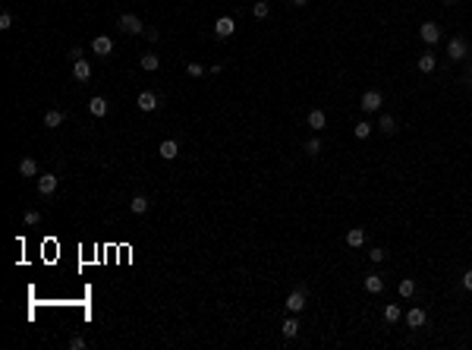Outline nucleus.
<instances>
[{
	"label": "nucleus",
	"instance_id": "obj_18",
	"mask_svg": "<svg viewBox=\"0 0 472 350\" xmlns=\"http://www.w3.org/2000/svg\"><path fill=\"white\" fill-rule=\"evenodd\" d=\"M362 243H365V230L362 227L346 230V246H362Z\"/></svg>",
	"mask_w": 472,
	"mask_h": 350
},
{
	"label": "nucleus",
	"instance_id": "obj_6",
	"mask_svg": "<svg viewBox=\"0 0 472 350\" xmlns=\"http://www.w3.org/2000/svg\"><path fill=\"white\" fill-rule=\"evenodd\" d=\"M91 50H94L98 57H107V54H114V41H110L107 35H98V38L91 41Z\"/></svg>",
	"mask_w": 472,
	"mask_h": 350
},
{
	"label": "nucleus",
	"instance_id": "obj_1",
	"mask_svg": "<svg viewBox=\"0 0 472 350\" xmlns=\"http://www.w3.org/2000/svg\"><path fill=\"white\" fill-rule=\"evenodd\" d=\"M120 29H123L126 35H142V32H145V22H142L135 13H123V16H120Z\"/></svg>",
	"mask_w": 472,
	"mask_h": 350
},
{
	"label": "nucleus",
	"instance_id": "obj_9",
	"mask_svg": "<svg viewBox=\"0 0 472 350\" xmlns=\"http://www.w3.org/2000/svg\"><path fill=\"white\" fill-rule=\"evenodd\" d=\"M73 79H76V82H88V79H91L88 60H76V63H73Z\"/></svg>",
	"mask_w": 472,
	"mask_h": 350
},
{
	"label": "nucleus",
	"instance_id": "obj_24",
	"mask_svg": "<svg viewBox=\"0 0 472 350\" xmlns=\"http://www.w3.org/2000/svg\"><path fill=\"white\" fill-rule=\"evenodd\" d=\"M419 70H422V73H431V70H434V57H431V54H422V57H419Z\"/></svg>",
	"mask_w": 472,
	"mask_h": 350
},
{
	"label": "nucleus",
	"instance_id": "obj_21",
	"mask_svg": "<svg viewBox=\"0 0 472 350\" xmlns=\"http://www.w3.org/2000/svg\"><path fill=\"white\" fill-rule=\"evenodd\" d=\"M139 63H142V70H148V73H151V70H158V66H161L158 54H142V60H139Z\"/></svg>",
	"mask_w": 472,
	"mask_h": 350
},
{
	"label": "nucleus",
	"instance_id": "obj_4",
	"mask_svg": "<svg viewBox=\"0 0 472 350\" xmlns=\"http://www.w3.org/2000/svg\"><path fill=\"white\" fill-rule=\"evenodd\" d=\"M359 104H362V110H368V114H372V110H381L384 98H381V92H365Z\"/></svg>",
	"mask_w": 472,
	"mask_h": 350
},
{
	"label": "nucleus",
	"instance_id": "obj_22",
	"mask_svg": "<svg viewBox=\"0 0 472 350\" xmlns=\"http://www.w3.org/2000/svg\"><path fill=\"white\" fill-rule=\"evenodd\" d=\"M378 126H381V133H387V136H393V133H397V120H393L390 114H384V117H381V123H378Z\"/></svg>",
	"mask_w": 472,
	"mask_h": 350
},
{
	"label": "nucleus",
	"instance_id": "obj_17",
	"mask_svg": "<svg viewBox=\"0 0 472 350\" xmlns=\"http://www.w3.org/2000/svg\"><path fill=\"white\" fill-rule=\"evenodd\" d=\"M362 284H365L368 294H381V290H384V278H381V275H368Z\"/></svg>",
	"mask_w": 472,
	"mask_h": 350
},
{
	"label": "nucleus",
	"instance_id": "obj_13",
	"mask_svg": "<svg viewBox=\"0 0 472 350\" xmlns=\"http://www.w3.org/2000/svg\"><path fill=\"white\" fill-rule=\"evenodd\" d=\"M88 114H91V117H104V114H107V101L98 98V95L88 98Z\"/></svg>",
	"mask_w": 472,
	"mask_h": 350
},
{
	"label": "nucleus",
	"instance_id": "obj_14",
	"mask_svg": "<svg viewBox=\"0 0 472 350\" xmlns=\"http://www.w3.org/2000/svg\"><path fill=\"white\" fill-rule=\"evenodd\" d=\"M148 208H151V202L145 199V196H132V199H129V211H132V215H145Z\"/></svg>",
	"mask_w": 472,
	"mask_h": 350
},
{
	"label": "nucleus",
	"instance_id": "obj_7",
	"mask_svg": "<svg viewBox=\"0 0 472 350\" xmlns=\"http://www.w3.org/2000/svg\"><path fill=\"white\" fill-rule=\"evenodd\" d=\"M425 319H428V315H425L422 306H413V309L406 312V325H409V328H422V325H425Z\"/></svg>",
	"mask_w": 472,
	"mask_h": 350
},
{
	"label": "nucleus",
	"instance_id": "obj_35",
	"mask_svg": "<svg viewBox=\"0 0 472 350\" xmlns=\"http://www.w3.org/2000/svg\"><path fill=\"white\" fill-rule=\"evenodd\" d=\"M70 60H73V63L82 60V48H73V50H70Z\"/></svg>",
	"mask_w": 472,
	"mask_h": 350
},
{
	"label": "nucleus",
	"instance_id": "obj_20",
	"mask_svg": "<svg viewBox=\"0 0 472 350\" xmlns=\"http://www.w3.org/2000/svg\"><path fill=\"white\" fill-rule=\"evenodd\" d=\"M280 331H283V338H296L299 335V319H287Z\"/></svg>",
	"mask_w": 472,
	"mask_h": 350
},
{
	"label": "nucleus",
	"instance_id": "obj_15",
	"mask_svg": "<svg viewBox=\"0 0 472 350\" xmlns=\"http://www.w3.org/2000/svg\"><path fill=\"white\" fill-rule=\"evenodd\" d=\"M308 126H312L315 133H321L324 126H328V117H324V110H312V114H308Z\"/></svg>",
	"mask_w": 472,
	"mask_h": 350
},
{
	"label": "nucleus",
	"instance_id": "obj_36",
	"mask_svg": "<svg viewBox=\"0 0 472 350\" xmlns=\"http://www.w3.org/2000/svg\"><path fill=\"white\" fill-rule=\"evenodd\" d=\"M463 82H466V85H472V66L466 70V79H463Z\"/></svg>",
	"mask_w": 472,
	"mask_h": 350
},
{
	"label": "nucleus",
	"instance_id": "obj_19",
	"mask_svg": "<svg viewBox=\"0 0 472 350\" xmlns=\"http://www.w3.org/2000/svg\"><path fill=\"white\" fill-rule=\"evenodd\" d=\"M63 123V110H47L44 114V126L47 130H54V126H60Z\"/></svg>",
	"mask_w": 472,
	"mask_h": 350
},
{
	"label": "nucleus",
	"instance_id": "obj_8",
	"mask_svg": "<svg viewBox=\"0 0 472 350\" xmlns=\"http://www.w3.org/2000/svg\"><path fill=\"white\" fill-rule=\"evenodd\" d=\"M422 41L425 45H437L441 41V29L434 22H422Z\"/></svg>",
	"mask_w": 472,
	"mask_h": 350
},
{
	"label": "nucleus",
	"instance_id": "obj_3",
	"mask_svg": "<svg viewBox=\"0 0 472 350\" xmlns=\"http://www.w3.org/2000/svg\"><path fill=\"white\" fill-rule=\"evenodd\" d=\"M233 32H236V22L230 19V16H220V19L214 22V35H217V38H230Z\"/></svg>",
	"mask_w": 472,
	"mask_h": 350
},
{
	"label": "nucleus",
	"instance_id": "obj_25",
	"mask_svg": "<svg viewBox=\"0 0 472 350\" xmlns=\"http://www.w3.org/2000/svg\"><path fill=\"white\" fill-rule=\"evenodd\" d=\"M384 319H387V322H397V319H400V306H397V303H387V306H384Z\"/></svg>",
	"mask_w": 472,
	"mask_h": 350
},
{
	"label": "nucleus",
	"instance_id": "obj_16",
	"mask_svg": "<svg viewBox=\"0 0 472 350\" xmlns=\"http://www.w3.org/2000/svg\"><path fill=\"white\" fill-rule=\"evenodd\" d=\"M19 174L22 177H38V161L35 158H22L19 161Z\"/></svg>",
	"mask_w": 472,
	"mask_h": 350
},
{
	"label": "nucleus",
	"instance_id": "obj_23",
	"mask_svg": "<svg viewBox=\"0 0 472 350\" xmlns=\"http://www.w3.org/2000/svg\"><path fill=\"white\" fill-rule=\"evenodd\" d=\"M397 290H400V297H413V294H416V281H413V278H403Z\"/></svg>",
	"mask_w": 472,
	"mask_h": 350
},
{
	"label": "nucleus",
	"instance_id": "obj_27",
	"mask_svg": "<svg viewBox=\"0 0 472 350\" xmlns=\"http://www.w3.org/2000/svg\"><path fill=\"white\" fill-rule=\"evenodd\" d=\"M368 133H372V123H356V139H368Z\"/></svg>",
	"mask_w": 472,
	"mask_h": 350
},
{
	"label": "nucleus",
	"instance_id": "obj_33",
	"mask_svg": "<svg viewBox=\"0 0 472 350\" xmlns=\"http://www.w3.org/2000/svg\"><path fill=\"white\" fill-rule=\"evenodd\" d=\"M70 347H73V350H82L85 341H82V338H70Z\"/></svg>",
	"mask_w": 472,
	"mask_h": 350
},
{
	"label": "nucleus",
	"instance_id": "obj_37",
	"mask_svg": "<svg viewBox=\"0 0 472 350\" xmlns=\"http://www.w3.org/2000/svg\"><path fill=\"white\" fill-rule=\"evenodd\" d=\"M293 3H296V6H305V3H308V0H293Z\"/></svg>",
	"mask_w": 472,
	"mask_h": 350
},
{
	"label": "nucleus",
	"instance_id": "obj_29",
	"mask_svg": "<svg viewBox=\"0 0 472 350\" xmlns=\"http://www.w3.org/2000/svg\"><path fill=\"white\" fill-rule=\"evenodd\" d=\"M305 151H308V155H318V151H321V142H318V139H308V142H305Z\"/></svg>",
	"mask_w": 472,
	"mask_h": 350
},
{
	"label": "nucleus",
	"instance_id": "obj_34",
	"mask_svg": "<svg viewBox=\"0 0 472 350\" xmlns=\"http://www.w3.org/2000/svg\"><path fill=\"white\" fill-rule=\"evenodd\" d=\"M463 287H466V290H472V268L466 271V275H463Z\"/></svg>",
	"mask_w": 472,
	"mask_h": 350
},
{
	"label": "nucleus",
	"instance_id": "obj_30",
	"mask_svg": "<svg viewBox=\"0 0 472 350\" xmlns=\"http://www.w3.org/2000/svg\"><path fill=\"white\" fill-rule=\"evenodd\" d=\"M38 221H41V215H38V211H25V224H29V227H35Z\"/></svg>",
	"mask_w": 472,
	"mask_h": 350
},
{
	"label": "nucleus",
	"instance_id": "obj_28",
	"mask_svg": "<svg viewBox=\"0 0 472 350\" xmlns=\"http://www.w3.org/2000/svg\"><path fill=\"white\" fill-rule=\"evenodd\" d=\"M6 29H13V16L10 13H0V32H6Z\"/></svg>",
	"mask_w": 472,
	"mask_h": 350
},
{
	"label": "nucleus",
	"instance_id": "obj_31",
	"mask_svg": "<svg viewBox=\"0 0 472 350\" xmlns=\"http://www.w3.org/2000/svg\"><path fill=\"white\" fill-rule=\"evenodd\" d=\"M186 73H189V76H202L205 70H202V66H199V63H189V66H186Z\"/></svg>",
	"mask_w": 472,
	"mask_h": 350
},
{
	"label": "nucleus",
	"instance_id": "obj_5",
	"mask_svg": "<svg viewBox=\"0 0 472 350\" xmlns=\"http://www.w3.org/2000/svg\"><path fill=\"white\" fill-rule=\"evenodd\" d=\"M466 50H469L466 38H450V45H447V54H450V60H463V57H466Z\"/></svg>",
	"mask_w": 472,
	"mask_h": 350
},
{
	"label": "nucleus",
	"instance_id": "obj_11",
	"mask_svg": "<svg viewBox=\"0 0 472 350\" xmlns=\"http://www.w3.org/2000/svg\"><path fill=\"white\" fill-rule=\"evenodd\" d=\"M158 155L164 158V161H173V158L179 155V145H176L173 139H164V142H161V149H158Z\"/></svg>",
	"mask_w": 472,
	"mask_h": 350
},
{
	"label": "nucleus",
	"instance_id": "obj_10",
	"mask_svg": "<svg viewBox=\"0 0 472 350\" xmlns=\"http://www.w3.org/2000/svg\"><path fill=\"white\" fill-rule=\"evenodd\" d=\"M135 104H139V110H145V114H148V110L158 107V95H154V92H142V95L135 98Z\"/></svg>",
	"mask_w": 472,
	"mask_h": 350
},
{
	"label": "nucleus",
	"instance_id": "obj_2",
	"mask_svg": "<svg viewBox=\"0 0 472 350\" xmlns=\"http://www.w3.org/2000/svg\"><path fill=\"white\" fill-rule=\"evenodd\" d=\"M287 309L290 312H302L305 309V287H296L293 294L287 297Z\"/></svg>",
	"mask_w": 472,
	"mask_h": 350
},
{
	"label": "nucleus",
	"instance_id": "obj_32",
	"mask_svg": "<svg viewBox=\"0 0 472 350\" xmlns=\"http://www.w3.org/2000/svg\"><path fill=\"white\" fill-rule=\"evenodd\" d=\"M368 255H372V262H384V250H372Z\"/></svg>",
	"mask_w": 472,
	"mask_h": 350
},
{
	"label": "nucleus",
	"instance_id": "obj_38",
	"mask_svg": "<svg viewBox=\"0 0 472 350\" xmlns=\"http://www.w3.org/2000/svg\"><path fill=\"white\" fill-rule=\"evenodd\" d=\"M447 3H453V0H447Z\"/></svg>",
	"mask_w": 472,
	"mask_h": 350
},
{
	"label": "nucleus",
	"instance_id": "obj_12",
	"mask_svg": "<svg viewBox=\"0 0 472 350\" xmlns=\"http://www.w3.org/2000/svg\"><path fill=\"white\" fill-rule=\"evenodd\" d=\"M54 190H57V177H54V174H41V177H38V193H41V196H50Z\"/></svg>",
	"mask_w": 472,
	"mask_h": 350
},
{
	"label": "nucleus",
	"instance_id": "obj_26",
	"mask_svg": "<svg viewBox=\"0 0 472 350\" xmlns=\"http://www.w3.org/2000/svg\"><path fill=\"white\" fill-rule=\"evenodd\" d=\"M252 13H255V16H258V19H264V16H268V13H271V6H268V0H258V3H255V6H252Z\"/></svg>",
	"mask_w": 472,
	"mask_h": 350
}]
</instances>
